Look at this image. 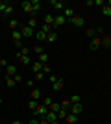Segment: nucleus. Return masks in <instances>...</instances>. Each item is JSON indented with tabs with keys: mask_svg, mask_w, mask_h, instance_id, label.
Listing matches in <instances>:
<instances>
[{
	"mask_svg": "<svg viewBox=\"0 0 111 124\" xmlns=\"http://www.w3.org/2000/svg\"><path fill=\"white\" fill-rule=\"evenodd\" d=\"M48 111H50V109H48L46 106H44V104H41V102H39V106H37V108L33 109L32 113H33V117H35V119H37V117H41V119H44Z\"/></svg>",
	"mask_w": 111,
	"mask_h": 124,
	"instance_id": "f257e3e1",
	"label": "nucleus"
},
{
	"mask_svg": "<svg viewBox=\"0 0 111 124\" xmlns=\"http://www.w3.org/2000/svg\"><path fill=\"white\" fill-rule=\"evenodd\" d=\"M21 33H22V37H35V30L33 28H30V26H22L21 28Z\"/></svg>",
	"mask_w": 111,
	"mask_h": 124,
	"instance_id": "f03ea898",
	"label": "nucleus"
},
{
	"mask_svg": "<svg viewBox=\"0 0 111 124\" xmlns=\"http://www.w3.org/2000/svg\"><path fill=\"white\" fill-rule=\"evenodd\" d=\"M70 24H72V26H76V28H81V26H83L85 24V21H83V19H81V17H80V15H74L72 17V19H70Z\"/></svg>",
	"mask_w": 111,
	"mask_h": 124,
	"instance_id": "7ed1b4c3",
	"label": "nucleus"
},
{
	"mask_svg": "<svg viewBox=\"0 0 111 124\" xmlns=\"http://www.w3.org/2000/svg\"><path fill=\"white\" fill-rule=\"evenodd\" d=\"M63 87H65V82H63V80H59V78L52 83V89L56 91V93H61V91H63Z\"/></svg>",
	"mask_w": 111,
	"mask_h": 124,
	"instance_id": "20e7f679",
	"label": "nucleus"
},
{
	"mask_svg": "<svg viewBox=\"0 0 111 124\" xmlns=\"http://www.w3.org/2000/svg\"><path fill=\"white\" fill-rule=\"evenodd\" d=\"M102 46V37H93L91 39V50H98Z\"/></svg>",
	"mask_w": 111,
	"mask_h": 124,
	"instance_id": "39448f33",
	"label": "nucleus"
},
{
	"mask_svg": "<svg viewBox=\"0 0 111 124\" xmlns=\"http://www.w3.org/2000/svg\"><path fill=\"white\" fill-rule=\"evenodd\" d=\"M81 111H83V104H70V113L80 115Z\"/></svg>",
	"mask_w": 111,
	"mask_h": 124,
	"instance_id": "423d86ee",
	"label": "nucleus"
},
{
	"mask_svg": "<svg viewBox=\"0 0 111 124\" xmlns=\"http://www.w3.org/2000/svg\"><path fill=\"white\" fill-rule=\"evenodd\" d=\"M4 70H6V76H9V78H13L15 74H19V72H17V67H15V65H7Z\"/></svg>",
	"mask_w": 111,
	"mask_h": 124,
	"instance_id": "0eeeda50",
	"label": "nucleus"
},
{
	"mask_svg": "<svg viewBox=\"0 0 111 124\" xmlns=\"http://www.w3.org/2000/svg\"><path fill=\"white\" fill-rule=\"evenodd\" d=\"M50 6L54 9H65V2H61V0H50Z\"/></svg>",
	"mask_w": 111,
	"mask_h": 124,
	"instance_id": "6e6552de",
	"label": "nucleus"
},
{
	"mask_svg": "<svg viewBox=\"0 0 111 124\" xmlns=\"http://www.w3.org/2000/svg\"><path fill=\"white\" fill-rule=\"evenodd\" d=\"M65 22H69L67 19H65V15H58V17H56V21H54V28H56V26H63Z\"/></svg>",
	"mask_w": 111,
	"mask_h": 124,
	"instance_id": "1a4fd4ad",
	"label": "nucleus"
},
{
	"mask_svg": "<svg viewBox=\"0 0 111 124\" xmlns=\"http://www.w3.org/2000/svg\"><path fill=\"white\" fill-rule=\"evenodd\" d=\"M22 11H24V13H30V15H33L32 2H22Z\"/></svg>",
	"mask_w": 111,
	"mask_h": 124,
	"instance_id": "9d476101",
	"label": "nucleus"
},
{
	"mask_svg": "<svg viewBox=\"0 0 111 124\" xmlns=\"http://www.w3.org/2000/svg\"><path fill=\"white\" fill-rule=\"evenodd\" d=\"M35 39L39 41V45H41L43 41H46V33H44L43 30H37V31H35Z\"/></svg>",
	"mask_w": 111,
	"mask_h": 124,
	"instance_id": "9b49d317",
	"label": "nucleus"
},
{
	"mask_svg": "<svg viewBox=\"0 0 111 124\" xmlns=\"http://www.w3.org/2000/svg\"><path fill=\"white\" fill-rule=\"evenodd\" d=\"M63 15H65V19H67V21H70V19H72L76 13H74L72 8H65V9H63Z\"/></svg>",
	"mask_w": 111,
	"mask_h": 124,
	"instance_id": "f8f14e48",
	"label": "nucleus"
},
{
	"mask_svg": "<svg viewBox=\"0 0 111 124\" xmlns=\"http://www.w3.org/2000/svg\"><path fill=\"white\" fill-rule=\"evenodd\" d=\"M30 96H32V100H37V102H39V100H41V89L33 87V89H32V94H30Z\"/></svg>",
	"mask_w": 111,
	"mask_h": 124,
	"instance_id": "ddd939ff",
	"label": "nucleus"
},
{
	"mask_svg": "<svg viewBox=\"0 0 111 124\" xmlns=\"http://www.w3.org/2000/svg\"><path fill=\"white\" fill-rule=\"evenodd\" d=\"M32 70H33V74H37V72H43V63H39V61H33V63H32Z\"/></svg>",
	"mask_w": 111,
	"mask_h": 124,
	"instance_id": "4468645a",
	"label": "nucleus"
},
{
	"mask_svg": "<svg viewBox=\"0 0 111 124\" xmlns=\"http://www.w3.org/2000/svg\"><path fill=\"white\" fill-rule=\"evenodd\" d=\"M44 119H46L48 122L52 124V122H56V120H58V113H54V111H48V113H46V117H44Z\"/></svg>",
	"mask_w": 111,
	"mask_h": 124,
	"instance_id": "2eb2a0df",
	"label": "nucleus"
},
{
	"mask_svg": "<svg viewBox=\"0 0 111 124\" xmlns=\"http://www.w3.org/2000/svg\"><path fill=\"white\" fill-rule=\"evenodd\" d=\"M37 24H39V19L32 15L30 19H28V24H26V26H30V28H33V30H35V26H37Z\"/></svg>",
	"mask_w": 111,
	"mask_h": 124,
	"instance_id": "dca6fc26",
	"label": "nucleus"
},
{
	"mask_svg": "<svg viewBox=\"0 0 111 124\" xmlns=\"http://www.w3.org/2000/svg\"><path fill=\"white\" fill-rule=\"evenodd\" d=\"M102 46H106V48H111V35H109V33L102 37Z\"/></svg>",
	"mask_w": 111,
	"mask_h": 124,
	"instance_id": "f3484780",
	"label": "nucleus"
},
{
	"mask_svg": "<svg viewBox=\"0 0 111 124\" xmlns=\"http://www.w3.org/2000/svg\"><path fill=\"white\" fill-rule=\"evenodd\" d=\"M65 120H67V124H76V122H78V115H74V113H69Z\"/></svg>",
	"mask_w": 111,
	"mask_h": 124,
	"instance_id": "a211bd4d",
	"label": "nucleus"
},
{
	"mask_svg": "<svg viewBox=\"0 0 111 124\" xmlns=\"http://www.w3.org/2000/svg\"><path fill=\"white\" fill-rule=\"evenodd\" d=\"M11 37H13V41H22L21 28H19V30H13V31H11Z\"/></svg>",
	"mask_w": 111,
	"mask_h": 124,
	"instance_id": "6ab92c4d",
	"label": "nucleus"
},
{
	"mask_svg": "<svg viewBox=\"0 0 111 124\" xmlns=\"http://www.w3.org/2000/svg\"><path fill=\"white\" fill-rule=\"evenodd\" d=\"M32 8H33V17H37V13H39V9H41V2L32 0Z\"/></svg>",
	"mask_w": 111,
	"mask_h": 124,
	"instance_id": "aec40b11",
	"label": "nucleus"
},
{
	"mask_svg": "<svg viewBox=\"0 0 111 124\" xmlns=\"http://www.w3.org/2000/svg\"><path fill=\"white\" fill-rule=\"evenodd\" d=\"M39 63H43V65H48V54L46 52H43V54H39V59H37Z\"/></svg>",
	"mask_w": 111,
	"mask_h": 124,
	"instance_id": "412c9836",
	"label": "nucleus"
},
{
	"mask_svg": "<svg viewBox=\"0 0 111 124\" xmlns=\"http://www.w3.org/2000/svg\"><path fill=\"white\" fill-rule=\"evenodd\" d=\"M54 21H56V17H54V15H50V13H48V15H44V24L54 26Z\"/></svg>",
	"mask_w": 111,
	"mask_h": 124,
	"instance_id": "4be33fe9",
	"label": "nucleus"
},
{
	"mask_svg": "<svg viewBox=\"0 0 111 124\" xmlns=\"http://www.w3.org/2000/svg\"><path fill=\"white\" fill-rule=\"evenodd\" d=\"M67 115H69V109H59V111H58V120L67 119Z\"/></svg>",
	"mask_w": 111,
	"mask_h": 124,
	"instance_id": "5701e85b",
	"label": "nucleus"
},
{
	"mask_svg": "<svg viewBox=\"0 0 111 124\" xmlns=\"http://www.w3.org/2000/svg\"><path fill=\"white\" fill-rule=\"evenodd\" d=\"M19 61H21L22 65H32V59H30V56H19Z\"/></svg>",
	"mask_w": 111,
	"mask_h": 124,
	"instance_id": "b1692460",
	"label": "nucleus"
},
{
	"mask_svg": "<svg viewBox=\"0 0 111 124\" xmlns=\"http://www.w3.org/2000/svg\"><path fill=\"white\" fill-rule=\"evenodd\" d=\"M6 85H7V87H15L17 85V82H15V78H9V76H6Z\"/></svg>",
	"mask_w": 111,
	"mask_h": 124,
	"instance_id": "393cba45",
	"label": "nucleus"
},
{
	"mask_svg": "<svg viewBox=\"0 0 111 124\" xmlns=\"http://www.w3.org/2000/svg\"><path fill=\"white\" fill-rule=\"evenodd\" d=\"M56 39H58V33H56V30H54V31H50V33L46 35V41H48V43H54Z\"/></svg>",
	"mask_w": 111,
	"mask_h": 124,
	"instance_id": "a878e982",
	"label": "nucleus"
},
{
	"mask_svg": "<svg viewBox=\"0 0 111 124\" xmlns=\"http://www.w3.org/2000/svg\"><path fill=\"white\" fill-rule=\"evenodd\" d=\"M48 109H50V111H54V113H58L59 109H61V104H59V102H52V106H50Z\"/></svg>",
	"mask_w": 111,
	"mask_h": 124,
	"instance_id": "bb28decb",
	"label": "nucleus"
},
{
	"mask_svg": "<svg viewBox=\"0 0 111 124\" xmlns=\"http://www.w3.org/2000/svg\"><path fill=\"white\" fill-rule=\"evenodd\" d=\"M69 102L70 104H81V96H80V94H72Z\"/></svg>",
	"mask_w": 111,
	"mask_h": 124,
	"instance_id": "cd10ccee",
	"label": "nucleus"
},
{
	"mask_svg": "<svg viewBox=\"0 0 111 124\" xmlns=\"http://www.w3.org/2000/svg\"><path fill=\"white\" fill-rule=\"evenodd\" d=\"M102 15L104 17H111V6H104V8H102Z\"/></svg>",
	"mask_w": 111,
	"mask_h": 124,
	"instance_id": "c85d7f7f",
	"label": "nucleus"
},
{
	"mask_svg": "<svg viewBox=\"0 0 111 124\" xmlns=\"http://www.w3.org/2000/svg\"><path fill=\"white\" fill-rule=\"evenodd\" d=\"M9 28H11V31H13V30H19V21L11 19V21H9Z\"/></svg>",
	"mask_w": 111,
	"mask_h": 124,
	"instance_id": "c756f323",
	"label": "nucleus"
},
{
	"mask_svg": "<svg viewBox=\"0 0 111 124\" xmlns=\"http://www.w3.org/2000/svg\"><path fill=\"white\" fill-rule=\"evenodd\" d=\"M41 30H43V31H44V33H46V35H48V33H50V31H54V26L43 24V26H41Z\"/></svg>",
	"mask_w": 111,
	"mask_h": 124,
	"instance_id": "7c9ffc66",
	"label": "nucleus"
},
{
	"mask_svg": "<svg viewBox=\"0 0 111 124\" xmlns=\"http://www.w3.org/2000/svg\"><path fill=\"white\" fill-rule=\"evenodd\" d=\"M52 102H54V100L50 98V96H44V98H43V102H41V104H44V106H46V108H50V106H52Z\"/></svg>",
	"mask_w": 111,
	"mask_h": 124,
	"instance_id": "2f4dec72",
	"label": "nucleus"
},
{
	"mask_svg": "<svg viewBox=\"0 0 111 124\" xmlns=\"http://www.w3.org/2000/svg\"><path fill=\"white\" fill-rule=\"evenodd\" d=\"M95 33H96V28H89V30L85 31V35H87V37H91V39L95 37Z\"/></svg>",
	"mask_w": 111,
	"mask_h": 124,
	"instance_id": "473e14b6",
	"label": "nucleus"
},
{
	"mask_svg": "<svg viewBox=\"0 0 111 124\" xmlns=\"http://www.w3.org/2000/svg\"><path fill=\"white\" fill-rule=\"evenodd\" d=\"M37 106H39V102H37V100H30V102H28V108L32 109V111L37 108Z\"/></svg>",
	"mask_w": 111,
	"mask_h": 124,
	"instance_id": "72a5a7b5",
	"label": "nucleus"
},
{
	"mask_svg": "<svg viewBox=\"0 0 111 124\" xmlns=\"http://www.w3.org/2000/svg\"><path fill=\"white\" fill-rule=\"evenodd\" d=\"M33 52H35L37 56H39V54H43V52H44V48H43L41 45H35V46H33Z\"/></svg>",
	"mask_w": 111,
	"mask_h": 124,
	"instance_id": "f704fd0d",
	"label": "nucleus"
},
{
	"mask_svg": "<svg viewBox=\"0 0 111 124\" xmlns=\"http://www.w3.org/2000/svg\"><path fill=\"white\" fill-rule=\"evenodd\" d=\"M13 11H15V9H13V6H7V8H6V11H4V13H2V15H13Z\"/></svg>",
	"mask_w": 111,
	"mask_h": 124,
	"instance_id": "c9c22d12",
	"label": "nucleus"
},
{
	"mask_svg": "<svg viewBox=\"0 0 111 124\" xmlns=\"http://www.w3.org/2000/svg\"><path fill=\"white\" fill-rule=\"evenodd\" d=\"M43 74H52V69H50V65H43Z\"/></svg>",
	"mask_w": 111,
	"mask_h": 124,
	"instance_id": "e433bc0d",
	"label": "nucleus"
},
{
	"mask_svg": "<svg viewBox=\"0 0 111 124\" xmlns=\"http://www.w3.org/2000/svg\"><path fill=\"white\" fill-rule=\"evenodd\" d=\"M59 104H61V109H69L70 108V102H69V100H63V102H59Z\"/></svg>",
	"mask_w": 111,
	"mask_h": 124,
	"instance_id": "4c0bfd02",
	"label": "nucleus"
},
{
	"mask_svg": "<svg viewBox=\"0 0 111 124\" xmlns=\"http://www.w3.org/2000/svg\"><path fill=\"white\" fill-rule=\"evenodd\" d=\"M7 6H9V4H7V2H2V0H0V13H4Z\"/></svg>",
	"mask_w": 111,
	"mask_h": 124,
	"instance_id": "58836bf2",
	"label": "nucleus"
},
{
	"mask_svg": "<svg viewBox=\"0 0 111 124\" xmlns=\"http://www.w3.org/2000/svg\"><path fill=\"white\" fill-rule=\"evenodd\" d=\"M28 52H30V50H28L26 46H22L21 50H19V56H28Z\"/></svg>",
	"mask_w": 111,
	"mask_h": 124,
	"instance_id": "ea45409f",
	"label": "nucleus"
},
{
	"mask_svg": "<svg viewBox=\"0 0 111 124\" xmlns=\"http://www.w3.org/2000/svg\"><path fill=\"white\" fill-rule=\"evenodd\" d=\"M33 80H35V82H37V80H44V74H43V72H37V74H33Z\"/></svg>",
	"mask_w": 111,
	"mask_h": 124,
	"instance_id": "a19ab883",
	"label": "nucleus"
},
{
	"mask_svg": "<svg viewBox=\"0 0 111 124\" xmlns=\"http://www.w3.org/2000/svg\"><path fill=\"white\" fill-rule=\"evenodd\" d=\"M26 85H28V87H35V80H26Z\"/></svg>",
	"mask_w": 111,
	"mask_h": 124,
	"instance_id": "79ce46f5",
	"label": "nucleus"
},
{
	"mask_svg": "<svg viewBox=\"0 0 111 124\" xmlns=\"http://www.w3.org/2000/svg\"><path fill=\"white\" fill-rule=\"evenodd\" d=\"M0 67H2V69L7 67V61H6V59H2V57H0Z\"/></svg>",
	"mask_w": 111,
	"mask_h": 124,
	"instance_id": "37998d69",
	"label": "nucleus"
},
{
	"mask_svg": "<svg viewBox=\"0 0 111 124\" xmlns=\"http://www.w3.org/2000/svg\"><path fill=\"white\" fill-rule=\"evenodd\" d=\"M13 43H15V46H17V48H19V50H21V48H22V46H24V45H22V41H13Z\"/></svg>",
	"mask_w": 111,
	"mask_h": 124,
	"instance_id": "c03bdc74",
	"label": "nucleus"
},
{
	"mask_svg": "<svg viewBox=\"0 0 111 124\" xmlns=\"http://www.w3.org/2000/svg\"><path fill=\"white\" fill-rule=\"evenodd\" d=\"M13 78H15V82H17V83H19V82H22V76H21V74H15Z\"/></svg>",
	"mask_w": 111,
	"mask_h": 124,
	"instance_id": "a18cd8bd",
	"label": "nucleus"
},
{
	"mask_svg": "<svg viewBox=\"0 0 111 124\" xmlns=\"http://www.w3.org/2000/svg\"><path fill=\"white\" fill-rule=\"evenodd\" d=\"M28 124H39V120H37V119H35V117H33V119H32V120H30V122H28Z\"/></svg>",
	"mask_w": 111,
	"mask_h": 124,
	"instance_id": "49530a36",
	"label": "nucleus"
},
{
	"mask_svg": "<svg viewBox=\"0 0 111 124\" xmlns=\"http://www.w3.org/2000/svg\"><path fill=\"white\" fill-rule=\"evenodd\" d=\"M39 124H50V122H48L46 119H41V122H39Z\"/></svg>",
	"mask_w": 111,
	"mask_h": 124,
	"instance_id": "de8ad7c7",
	"label": "nucleus"
},
{
	"mask_svg": "<svg viewBox=\"0 0 111 124\" xmlns=\"http://www.w3.org/2000/svg\"><path fill=\"white\" fill-rule=\"evenodd\" d=\"M11 124H22V122H21V120H13Z\"/></svg>",
	"mask_w": 111,
	"mask_h": 124,
	"instance_id": "09e8293b",
	"label": "nucleus"
},
{
	"mask_svg": "<svg viewBox=\"0 0 111 124\" xmlns=\"http://www.w3.org/2000/svg\"><path fill=\"white\" fill-rule=\"evenodd\" d=\"M52 124H59V120H56V122H52Z\"/></svg>",
	"mask_w": 111,
	"mask_h": 124,
	"instance_id": "8fccbe9b",
	"label": "nucleus"
},
{
	"mask_svg": "<svg viewBox=\"0 0 111 124\" xmlns=\"http://www.w3.org/2000/svg\"><path fill=\"white\" fill-rule=\"evenodd\" d=\"M2 102H4V100H2V98H0V104H2Z\"/></svg>",
	"mask_w": 111,
	"mask_h": 124,
	"instance_id": "3c124183",
	"label": "nucleus"
},
{
	"mask_svg": "<svg viewBox=\"0 0 111 124\" xmlns=\"http://www.w3.org/2000/svg\"><path fill=\"white\" fill-rule=\"evenodd\" d=\"M0 83H2V78H0Z\"/></svg>",
	"mask_w": 111,
	"mask_h": 124,
	"instance_id": "603ef678",
	"label": "nucleus"
},
{
	"mask_svg": "<svg viewBox=\"0 0 111 124\" xmlns=\"http://www.w3.org/2000/svg\"><path fill=\"white\" fill-rule=\"evenodd\" d=\"M0 72H2V67H0Z\"/></svg>",
	"mask_w": 111,
	"mask_h": 124,
	"instance_id": "864d4df0",
	"label": "nucleus"
}]
</instances>
